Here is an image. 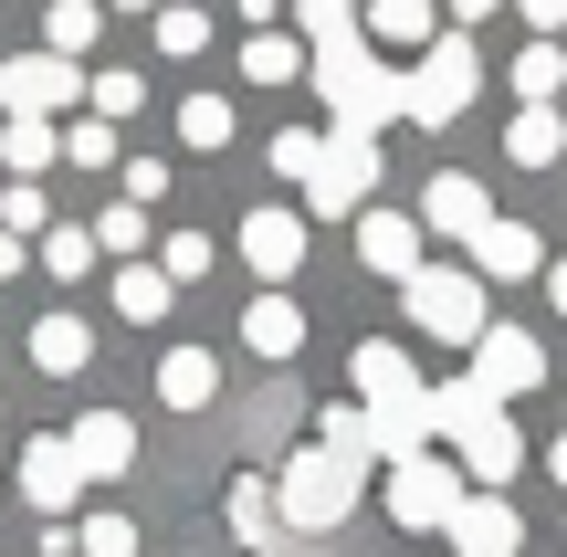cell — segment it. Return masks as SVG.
Listing matches in <instances>:
<instances>
[{"instance_id":"cell-1","label":"cell","mask_w":567,"mask_h":557,"mask_svg":"<svg viewBox=\"0 0 567 557\" xmlns=\"http://www.w3.org/2000/svg\"><path fill=\"white\" fill-rule=\"evenodd\" d=\"M316 95H326V116H337V137H379L389 116H410V74L379 53L368 32H337V42H316Z\"/></svg>"},{"instance_id":"cell-38","label":"cell","mask_w":567,"mask_h":557,"mask_svg":"<svg viewBox=\"0 0 567 557\" xmlns=\"http://www.w3.org/2000/svg\"><path fill=\"white\" fill-rule=\"evenodd\" d=\"M358 11H368V0H295V21H305V32H316V42L358 32Z\"/></svg>"},{"instance_id":"cell-31","label":"cell","mask_w":567,"mask_h":557,"mask_svg":"<svg viewBox=\"0 0 567 557\" xmlns=\"http://www.w3.org/2000/svg\"><path fill=\"white\" fill-rule=\"evenodd\" d=\"M95 231H42V274H53V285H74V274H95Z\"/></svg>"},{"instance_id":"cell-28","label":"cell","mask_w":567,"mask_h":557,"mask_svg":"<svg viewBox=\"0 0 567 557\" xmlns=\"http://www.w3.org/2000/svg\"><path fill=\"white\" fill-rule=\"evenodd\" d=\"M557 84H567V53H557V42H526V53H515V95L557 105Z\"/></svg>"},{"instance_id":"cell-35","label":"cell","mask_w":567,"mask_h":557,"mask_svg":"<svg viewBox=\"0 0 567 557\" xmlns=\"http://www.w3.org/2000/svg\"><path fill=\"white\" fill-rule=\"evenodd\" d=\"M63 158H74V168H116V126H105V116L63 126Z\"/></svg>"},{"instance_id":"cell-30","label":"cell","mask_w":567,"mask_h":557,"mask_svg":"<svg viewBox=\"0 0 567 557\" xmlns=\"http://www.w3.org/2000/svg\"><path fill=\"white\" fill-rule=\"evenodd\" d=\"M295 63H316V53H295L284 32H252V42H243V74H252V84H295Z\"/></svg>"},{"instance_id":"cell-37","label":"cell","mask_w":567,"mask_h":557,"mask_svg":"<svg viewBox=\"0 0 567 557\" xmlns=\"http://www.w3.org/2000/svg\"><path fill=\"white\" fill-rule=\"evenodd\" d=\"M200 42H210V11L168 0V11H158V53H200Z\"/></svg>"},{"instance_id":"cell-39","label":"cell","mask_w":567,"mask_h":557,"mask_svg":"<svg viewBox=\"0 0 567 557\" xmlns=\"http://www.w3.org/2000/svg\"><path fill=\"white\" fill-rule=\"evenodd\" d=\"M0 231H11V243H21V231H42V189H32V179L0 189Z\"/></svg>"},{"instance_id":"cell-10","label":"cell","mask_w":567,"mask_h":557,"mask_svg":"<svg viewBox=\"0 0 567 557\" xmlns=\"http://www.w3.org/2000/svg\"><path fill=\"white\" fill-rule=\"evenodd\" d=\"M463 379H473V390L494 400V411H505V400H526L536 379H547V348H536L526 327H494L484 348H473V369H463Z\"/></svg>"},{"instance_id":"cell-22","label":"cell","mask_w":567,"mask_h":557,"mask_svg":"<svg viewBox=\"0 0 567 557\" xmlns=\"http://www.w3.org/2000/svg\"><path fill=\"white\" fill-rule=\"evenodd\" d=\"M84 358H95V337H84V316H42V327H32V369H42V379H74Z\"/></svg>"},{"instance_id":"cell-45","label":"cell","mask_w":567,"mask_h":557,"mask_svg":"<svg viewBox=\"0 0 567 557\" xmlns=\"http://www.w3.org/2000/svg\"><path fill=\"white\" fill-rule=\"evenodd\" d=\"M547 474H557V484H567V432H557V442H547Z\"/></svg>"},{"instance_id":"cell-13","label":"cell","mask_w":567,"mask_h":557,"mask_svg":"<svg viewBox=\"0 0 567 557\" xmlns=\"http://www.w3.org/2000/svg\"><path fill=\"white\" fill-rule=\"evenodd\" d=\"M243 264L264 274V295H284L295 264H305V210H252L243 221Z\"/></svg>"},{"instance_id":"cell-25","label":"cell","mask_w":567,"mask_h":557,"mask_svg":"<svg viewBox=\"0 0 567 557\" xmlns=\"http://www.w3.org/2000/svg\"><path fill=\"white\" fill-rule=\"evenodd\" d=\"M326 158H337V137H316V126H284L274 137V179H295V189H316Z\"/></svg>"},{"instance_id":"cell-5","label":"cell","mask_w":567,"mask_h":557,"mask_svg":"<svg viewBox=\"0 0 567 557\" xmlns=\"http://www.w3.org/2000/svg\"><path fill=\"white\" fill-rule=\"evenodd\" d=\"M400 306H410V327L442 337V348H484V337H494L484 327V274H463V264H431Z\"/></svg>"},{"instance_id":"cell-4","label":"cell","mask_w":567,"mask_h":557,"mask_svg":"<svg viewBox=\"0 0 567 557\" xmlns=\"http://www.w3.org/2000/svg\"><path fill=\"white\" fill-rule=\"evenodd\" d=\"M431 411H442V432L463 442V463L484 474V495H505V474L526 463V442H515V421L494 411V400L473 390V379H452V390H431Z\"/></svg>"},{"instance_id":"cell-23","label":"cell","mask_w":567,"mask_h":557,"mask_svg":"<svg viewBox=\"0 0 567 557\" xmlns=\"http://www.w3.org/2000/svg\"><path fill=\"white\" fill-rule=\"evenodd\" d=\"M95 32H105V0H53V11H42V53H95Z\"/></svg>"},{"instance_id":"cell-43","label":"cell","mask_w":567,"mask_h":557,"mask_svg":"<svg viewBox=\"0 0 567 557\" xmlns=\"http://www.w3.org/2000/svg\"><path fill=\"white\" fill-rule=\"evenodd\" d=\"M21 264H32V252H21V243H11V231H0V285H11V274H21Z\"/></svg>"},{"instance_id":"cell-42","label":"cell","mask_w":567,"mask_h":557,"mask_svg":"<svg viewBox=\"0 0 567 557\" xmlns=\"http://www.w3.org/2000/svg\"><path fill=\"white\" fill-rule=\"evenodd\" d=\"M515 11H526V21H536V42H547L557 21H567V0H515Z\"/></svg>"},{"instance_id":"cell-19","label":"cell","mask_w":567,"mask_h":557,"mask_svg":"<svg viewBox=\"0 0 567 557\" xmlns=\"http://www.w3.org/2000/svg\"><path fill=\"white\" fill-rule=\"evenodd\" d=\"M74 453H84V474H126V463H137L126 411H84V421H74Z\"/></svg>"},{"instance_id":"cell-21","label":"cell","mask_w":567,"mask_h":557,"mask_svg":"<svg viewBox=\"0 0 567 557\" xmlns=\"http://www.w3.org/2000/svg\"><path fill=\"white\" fill-rule=\"evenodd\" d=\"M505 158L515 168H557L567 158V116H557V105H526V116L505 126Z\"/></svg>"},{"instance_id":"cell-33","label":"cell","mask_w":567,"mask_h":557,"mask_svg":"<svg viewBox=\"0 0 567 557\" xmlns=\"http://www.w3.org/2000/svg\"><path fill=\"white\" fill-rule=\"evenodd\" d=\"M84 105H95L105 126H116V116H137V105H147V74H126V63H116V74H95V95H84Z\"/></svg>"},{"instance_id":"cell-17","label":"cell","mask_w":567,"mask_h":557,"mask_svg":"<svg viewBox=\"0 0 567 557\" xmlns=\"http://www.w3.org/2000/svg\"><path fill=\"white\" fill-rule=\"evenodd\" d=\"M463 264L484 274V285H526V274H547V264H536V231H526V221H494L484 243L463 252Z\"/></svg>"},{"instance_id":"cell-24","label":"cell","mask_w":567,"mask_h":557,"mask_svg":"<svg viewBox=\"0 0 567 557\" xmlns=\"http://www.w3.org/2000/svg\"><path fill=\"white\" fill-rule=\"evenodd\" d=\"M53 158H63V126H32V116L0 126V168H11V179H42Z\"/></svg>"},{"instance_id":"cell-29","label":"cell","mask_w":567,"mask_h":557,"mask_svg":"<svg viewBox=\"0 0 567 557\" xmlns=\"http://www.w3.org/2000/svg\"><path fill=\"white\" fill-rule=\"evenodd\" d=\"M316 432H326V453H347V463H379V432H368V411H358V400H337V411H326Z\"/></svg>"},{"instance_id":"cell-15","label":"cell","mask_w":567,"mask_h":557,"mask_svg":"<svg viewBox=\"0 0 567 557\" xmlns=\"http://www.w3.org/2000/svg\"><path fill=\"white\" fill-rule=\"evenodd\" d=\"M452 547H463V557H526V516H515L505 495H463V516H452Z\"/></svg>"},{"instance_id":"cell-36","label":"cell","mask_w":567,"mask_h":557,"mask_svg":"<svg viewBox=\"0 0 567 557\" xmlns=\"http://www.w3.org/2000/svg\"><path fill=\"white\" fill-rule=\"evenodd\" d=\"M158 274H168V285H200V274H210V243H200V231H168V243H158Z\"/></svg>"},{"instance_id":"cell-44","label":"cell","mask_w":567,"mask_h":557,"mask_svg":"<svg viewBox=\"0 0 567 557\" xmlns=\"http://www.w3.org/2000/svg\"><path fill=\"white\" fill-rule=\"evenodd\" d=\"M547 306H557V316H567V264H547Z\"/></svg>"},{"instance_id":"cell-47","label":"cell","mask_w":567,"mask_h":557,"mask_svg":"<svg viewBox=\"0 0 567 557\" xmlns=\"http://www.w3.org/2000/svg\"><path fill=\"white\" fill-rule=\"evenodd\" d=\"M116 11H168V0H116Z\"/></svg>"},{"instance_id":"cell-3","label":"cell","mask_w":567,"mask_h":557,"mask_svg":"<svg viewBox=\"0 0 567 557\" xmlns=\"http://www.w3.org/2000/svg\"><path fill=\"white\" fill-rule=\"evenodd\" d=\"M358 474H368V463H347V453H326V442H305V453L274 474V495H284V516H295L305 537H326V526L358 516Z\"/></svg>"},{"instance_id":"cell-20","label":"cell","mask_w":567,"mask_h":557,"mask_svg":"<svg viewBox=\"0 0 567 557\" xmlns=\"http://www.w3.org/2000/svg\"><path fill=\"white\" fill-rule=\"evenodd\" d=\"M158 400H168V411H200V400H221L210 348H168V358H158Z\"/></svg>"},{"instance_id":"cell-7","label":"cell","mask_w":567,"mask_h":557,"mask_svg":"<svg viewBox=\"0 0 567 557\" xmlns=\"http://www.w3.org/2000/svg\"><path fill=\"white\" fill-rule=\"evenodd\" d=\"M337 137V126H326ZM368 189H379V137H337V158H326V179L305 189V210H326V221H368Z\"/></svg>"},{"instance_id":"cell-41","label":"cell","mask_w":567,"mask_h":557,"mask_svg":"<svg viewBox=\"0 0 567 557\" xmlns=\"http://www.w3.org/2000/svg\"><path fill=\"white\" fill-rule=\"evenodd\" d=\"M158 189H168V158H126V200L147 210V200H158Z\"/></svg>"},{"instance_id":"cell-9","label":"cell","mask_w":567,"mask_h":557,"mask_svg":"<svg viewBox=\"0 0 567 557\" xmlns=\"http://www.w3.org/2000/svg\"><path fill=\"white\" fill-rule=\"evenodd\" d=\"M84 453H74V432H32V453H21V495H32V516L42 526H63V505L84 495Z\"/></svg>"},{"instance_id":"cell-26","label":"cell","mask_w":567,"mask_h":557,"mask_svg":"<svg viewBox=\"0 0 567 557\" xmlns=\"http://www.w3.org/2000/svg\"><path fill=\"white\" fill-rule=\"evenodd\" d=\"M168 295H179V285H168L158 264H126V274H116V316H126V327H158Z\"/></svg>"},{"instance_id":"cell-34","label":"cell","mask_w":567,"mask_h":557,"mask_svg":"<svg viewBox=\"0 0 567 557\" xmlns=\"http://www.w3.org/2000/svg\"><path fill=\"white\" fill-rule=\"evenodd\" d=\"M179 137H189V147H231V105H221V95H189V105H179Z\"/></svg>"},{"instance_id":"cell-11","label":"cell","mask_w":567,"mask_h":557,"mask_svg":"<svg viewBox=\"0 0 567 557\" xmlns=\"http://www.w3.org/2000/svg\"><path fill=\"white\" fill-rule=\"evenodd\" d=\"M389 516L400 526H452L463 516V474H452V463H400V474H389Z\"/></svg>"},{"instance_id":"cell-27","label":"cell","mask_w":567,"mask_h":557,"mask_svg":"<svg viewBox=\"0 0 567 557\" xmlns=\"http://www.w3.org/2000/svg\"><path fill=\"white\" fill-rule=\"evenodd\" d=\"M274 526H284V495H274L264 474H243V484H231V537H243V547H264Z\"/></svg>"},{"instance_id":"cell-14","label":"cell","mask_w":567,"mask_h":557,"mask_svg":"<svg viewBox=\"0 0 567 557\" xmlns=\"http://www.w3.org/2000/svg\"><path fill=\"white\" fill-rule=\"evenodd\" d=\"M421 221L431 231H452V243H484V231H494V200H484V179H463V168H442V179H431L421 189Z\"/></svg>"},{"instance_id":"cell-32","label":"cell","mask_w":567,"mask_h":557,"mask_svg":"<svg viewBox=\"0 0 567 557\" xmlns=\"http://www.w3.org/2000/svg\"><path fill=\"white\" fill-rule=\"evenodd\" d=\"M95 243H105V252H126V264H147V210H137V200H116V210L95 221Z\"/></svg>"},{"instance_id":"cell-6","label":"cell","mask_w":567,"mask_h":557,"mask_svg":"<svg viewBox=\"0 0 567 557\" xmlns=\"http://www.w3.org/2000/svg\"><path fill=\"white\" fill-rule=\"evenodd\" d=\"M473 84H484L473 42H463V32H442V42H431L421 63H410V116H421V126H452V116L473 105Z\"/></svg>"},{"instance_id":"cell-18","label":"cell","mask_w":567,"mask_h":557,"mask_svg":"<svg viewBox=\"0 0 567 557\" xmlns=\"http://www.w3.org/2000/svg\"><path fill=\"white\" fill-rule=\"evenodd\" d=\"M243 348L284 369V358L305 348V306H295V295H252V316H243Z\"/></svg>"},{"instance_id":"cell-12","label":"cell","mask_w":567,"mask_h":557,"mask_svg":"<svg viewBox=\"0 0 567 557\" xmlns=\"http://www.w3.org/2000/svg\"><path fill=\"white\" fill-rule=\"evenodd\" d=\"M358 264L389 274V285L410 295V285L431 274V264H421V221H410V210H368V221H358Z\"/></svg>"},{"instance_id":"cell-8","label":"cell","mask_w":567,"mask_h":557,"mask_svg":"<svg viewBox=\"0 0 567 557\" xmlns=\"http://www.w3.org/2000/svg\"><path fill=\"white\" fill-rule=\"evenodd\" d=\"M74 95H95V84H84L63 53H11V63H0V105L32 116V126H53V105H74Z\"/></svg>"},{"instance_id":"cell-16","label":"cell","mask_w":567,"mask_h":557,"mask_svg":"<svg viewBox=\"0 0 567 557\" xmlns=\"http://www.w3.org/2000/svg\"><path fill=\"white\" fill-rule=\"evenodd\" d=\"M358 32H368V42H410V53H431V42H442V0H368Z\"/></svg>"},{"instance_id":"cell-40","label":"cell","mask_w":567,"mask_h":557,"mask_svg":"<svg viewBox=\"0 0 567 557\" xmlns=\"http://www.w3.org/2000/svg\"><path fill=\"white\" fill-rule=\"evenodd\" d=\"M84 557H137V526L126 516H84Z\"/></svg>"},{"instance_id":"cell-2","label":"cell","mask_w":567,"mask_h":557,"mask_svg":"<svg viewBox=\"0 0 567 557\" xmlns=\"http://www.w3.org/2000/svg\"><path fill=\"white\" fill-rule=\"evenodd\" d=\"M358 411H368V432H379V463H389V474H400V463H421L431 432H442V411H431L421 369H410L400 348H379V337L358 348Z\"/></svg>"},{"instance_id":"cell-46","label":"cell","mask_w":567,"mask_h":557,"mask_svg":"<svg viewBox=\"0 0 567 557\" xmlns=\"http://www.w3.org/2000/svg\"><path fill=\"white\" fill-rule=\"evenodd\" d=\"M442 11H463V21H484V11H494V0H442Z\"/></svg>"}]
</instances>
